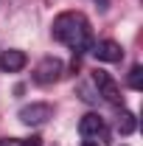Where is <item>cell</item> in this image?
Here are the masks:
<instances>
[{"instance_id":"6da1fadb","label":"cell","mask_w":143,"mask_h":146,"mask_svg":"<svg viewBox=\"0 0 143 146\" xmlns=\"http://www.w3.org/2000/svg\"><path fill=\"white\" fill-rule=\"evenodd\" d=\"M51 31H54L56 42L70 48L73 54H84L93 48V31H90V23L81 11H62L54 20Z\"/></svg>"},{"instance_id":"7a4b0ae2","label":"cell","mask_w":143,"mask_h":146,"mask_svg":"<svg viewBox=\"0 0 143 146\" xmlns=\"http://www.w3.org/2000/svg\"><path fill=\"white\" fill-rule=\"evenodd\" d=\"M93 84H95V90H98V96H101L104 101H109L112 107H124L121 87H118V82H115L107 70H95L93 73Z\"/></svg>"},{"instance_id":"3957f363","label":"cell","mask_w":143,"mask_h":146,"mask_svg":"<svg viewBox=\"0 0 143 146\" xmlns=\"http://www.w3.org/2000/svg\"><path fill=\"white\" fill-rule=\"evenodd\" d=\"M17 118L25 124V127H42L54 118V107L45 104V101H34V104H25V107L17 112Z\"/></svg>"},{"instance_id":"277c9868","label":"cell","mask_w":143,"mask_h":146,"mask_svg":"<svg viewBox=\"0 0 143 146\" xmlns=\"http://www.w3.org/2000/svg\"><path fill=\"white\" fill-rule=\"evenodd\" d=\"M62 73H65V65H62V59H56V56H45L39 65L34 68V82L36 84H54L62 79Z\"/></svg>"},{"instance_id":"5b68a950","label":"cell","mask_w":143,"mask_h":146,"mask_svg":"<svg viewBox=\"0 0 143 146\" xmlns=\"http://www.w3.org/2000/svg\"><path fill=\"white\" fill-rule=\"evenodd\" d=\"M79 132H81L84 141H104V138H107V124H104L101 115L87 112V115L79 121Z\"/></svg>"},{"instance_id":"8992f818","label":"cell","mask_w":143,"mask_h":146,"mask_svg":"<svg viewBox=\"0 0 143 146\" xmlns=\"http://www.w3.org/2000/svg\"><path fill=\"white\" fill-rule=\"evenodd\" d=\"M93 56L98 62H121L124 59V48L115 39H101V42L93 45Z\"/></svg>"},{"instance_id":"52a82bcc","label":"cell","mask_w":143,"mask_h":146,"mask_svg":"<svg viewBox=\"0 0 143 146\" xmlns=\"http://www.w3.org/2000/svg\"><path fill=\"white\" fill-rule=\"evenodd\" d=\"M25 65H28V56L23 54V51H17V48H9V51L0 54V70L3 73H17Z\"/></svg>"},{"instance_id":"ba28073f","label":"cell","mask_w":143,"mask_h":146,"mask_svg":"<svg viewBox=\"0 0 143 146\" xmlns=\"http://www.w3.org/2000/svg\"><path fill=\"white\" fill-rule=\"evenodd\" d=\"M135 127H138L135 112L124 110V112H121V118H118V132H121V135H132V132H135Z\"/></svg>"},{"instance_id":"9c48e42d","label":"cell","mask_w":143,"mask_h":146,"mask_svg":"<svg viewBox=\"0 0 143 146\" xmlns=\"http://www.w3.org/2000/svg\"><path fill=\"white\" fill-rule=\"evenodd\" d=\"M129 87H132V90H143V68L140 65H135V68L129 70Z\"/></svg>"},{"instance_id":"30bf717a","label":"cell","mask_w":143,"mask_h":146,"mask_svg":"<svg viewBox=\"0 0 143 146\" xmlns=\"http://www.w3.org/2000/svg\"><path fill=\"white\" fill-rule=\"evenodd\" d=\"M0 146H42L39 138H28V141H20V138H3Z\"/></svg>"},{"instance_id":"8fae6325","label":"cell","mask_w":143,"mask_h":146,"mask_svg":"<svg viewBox=\"0 0 143 146\" xmlns=\"http://www.w3.org/2000/svg\"><path fill=\"white\" fill-rule=\"evenodd\" d=\"M81 146H104V143H101V141H84Z\"/></svg>"}]
</instances>
